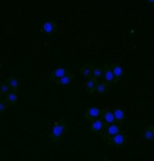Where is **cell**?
<instances>
[{"label": "cell", "instance_id": "2", "mask_svg": "<svg viewBox=\"0 0 154 161\" xmlns=\"http://www.w3.org/2000/svg\"><path fill=\"white\" fill-rule=\"evenodd\" d=\"M117 130H117L116 126H110L109 127V133L110 134H116Z\"/></svg>", "mask_w": 154, "mask_h": 161}, {"label": "cell", "instance_id": "3", "mask_svg": "<svg viewBox=\"0 0 154 161\" xmlns=\"http://www.w3.org/2000/svg\"><path fill=\"white\" fill-rule=\"evenodd\" d=\"M145 136H146V138H147V139H151V138L153 137V134L151 133V132H147V133H146V135H145Z\"/></svg>", "mask_w": 154, "mask_h": 161}, {"label": "cell", "instance_id": "6", "mask_svg": "<svg viewBox=\"0 0 154 161\" xmlns=\"http://www.w3.org/2000/svg\"><path fill=\"white\" fill-rule=\"evenodd\" d=\"M116 116L119 117V118H122V117H123L122 112H121V111H117V112H116Z\"/></svg>", "mask_w": 154, "mask_h": 161}, {"label": "cell", "instance_id": "5", "mask_svg": "<svg viewBox=\"0 0 154 161\" xmlns=\"http://www.w3.org/2000/svg\"><path fill=\"white\" fill-rule=\"evenodd\" d=\"M107 120H108V121H109V122H110V121H112V120H113V117L111 116L110 114H108V115H107Z\"/></svg>", "mask_w": 154, "mask_h": 161}, {"label": "cell", "instance_id": "1", "mask_svg": "<svg viewBox=\"0 0 154 161\" xmlns=\"http://www.w3.org/2000/svg\"><path fill=\"white\" fill-rule=\"evenodd\" d=\"M113 140H114V142H116V144H122L124 142V137L122 135H117V136H116V137L113 138Z\"/></svg>", "mask_w": 154, "mask_h": 161}, {"label": "cell", "instance_id": "4", "mask_svg": "<svg viewBox=\"0 0 154 161\" xmlns=\"http://www.w3.org/2000/svg\"><path fill=\"white\" fill-rule=\"evenodd\" d=\"M101 126H102L101 122H96L95 125H93V127H95V130H100V129H101Z\"/></svg>", "mask_w": 154, "mask_h": 161}]
</instances>
